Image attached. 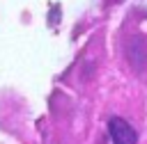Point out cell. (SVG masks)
<instances>
[{
    "label": "cell",
    "mask_w": 147,
    "mask_h": 144,
    "mask_svg": "<svg viewBox=\"0 0 147 144\" xmlns=\"http://www.w3.org/2000/svg\"><path fill=\"white\" fill-rule=\"evenodd\" d=\"M108 133H110V139L113 144H138V133L136 128L124 121L122 117H110L108 121Z\"/></svg>",
    "instance_id": "cell-1"
}]
</instances>
